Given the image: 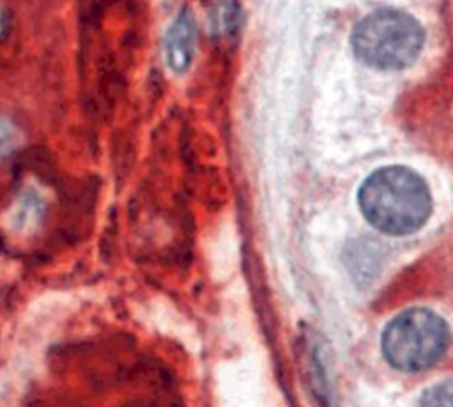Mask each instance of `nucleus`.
Wrapping results in <instances>:
<instances>
[{
	"label": "nucleus",
	"instance_id": "obj_1",
	"mask_svg": "<svg viewBox=\"0 0 453 407\" xmlns=\"http://www.w3.org/2000/svg\"><path fill=\"white\" fill-rule=\"evenodd\" d=\"M357 202L368 223L389 235L416 232L432 212L426 182L405 166H384L370 173L359 188Z\"/></svg>",
	"mask_w": 453,
	"mask_h": 407
},
{
	"label": "nucleus",
	"instance_id": "obj_2",
	"mask_svg": "<svg viewBox=\"0 0 453 407\" xmlns=\"http://www.w3.org/2000/svg\"><path fill=\"white\" fill-rule=\"evenodd\" d=\"M423 41L421 25L398 9L373 11L352 32L356 55L377 69L407 67L418 58Z\"/></svg>",
	"mask_w": 453,
	"mask_h": 407
},
{
	"label": "nucleus",
	"instance_id": "obj_3",
	"mask_svg": "<svg viewBox=\"0 0 453 407\" xmlns=\"http://www.w3.org/2000/svg\"><path fill=\"white\" fill-rule=\"evenodd\" d=\"M451 342L448 324L426 308H411L393 317L380 338L386 361L403 372L435 365Z\"/></svg>",
	"mask_w": 453,
	"mask_h": 407
},
{
	"label": "nucleus",
	"instance_id": "obj_4",
	"mask_svg": "<svg viewBox=\"0 0 453 407\" xmlns=\"http://www.w3.org/2000/svg\"><path fill=\"white\" fill-rule=\"evenodd\" d=\"M195 35L196 27L193 16L189 11H180L165 35V58L173 73L180 74L189 67L195 51Z\"/></svg>",
	"mask_w": 453,
	"mask_h": 407
},
{
	"label": "nucleus",
	"instance_id": "obj_5",
	"mask_svg": "<svg viewBox=\"0 0 453 407\" xmlns=\"http://www.w3.org/2000/svg\"><path fill=\"white\" fill-rule=\"evenodd\" d=\"M44 212H46L44 196L34 188H25L18 195L14 207L11 211V216H9L11 228L16 234H30L41 225Z\"/></svg>",
	"mask_w": 453,
	"mask_h": 407
},
{
	"label": "nucleus",
	"instance_id": "obj_6",
	"mask_svg": "<svg viewBox=\"0 0 453 407\" xmlns=\"http://www.w3.org/2000/svg\"><path fill=\"white\" fill-rule=\"evenodd\" d=\"M418 407H453V379L426 388Z\"/></svg>",
	"mask_w": 453,
	"mask_h": 407
},
{
	"label": "nucleus",
	"instance_id": "obj_7",
	"mask_svg": "<svg viewBox=\"0 0 453 407\" xmlns=\"http://www.w3.org/2000/svg\"><path fill=\"white\" fill-rule=\"evenodd\" d=\"M18 140H19L18 126L7 117H0V163L14 150Z\"/></svg>",
	"mask_w": 453,
	"mask_h": 407
},
{
	"label": "nucleus",
	"instance_id": "obj_8",
	"mask_svg": "<svg viewBox=\"0 0 453 407\" xmlns=\"http://www.w3.org/2000/svg\"><path fill=\"white\" fill-rule=\"evenodd\" d=\"M2 27H4V18H2V9H0V32H2Z\"/></svg>",
	"mask_w": 453,
	"mask_h": 407
}]
</instances>
